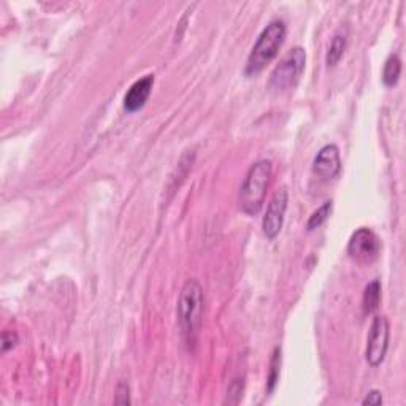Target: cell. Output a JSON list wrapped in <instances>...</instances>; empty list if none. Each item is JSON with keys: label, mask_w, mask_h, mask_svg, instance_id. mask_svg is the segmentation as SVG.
Wrapping results in <instances>:
<instances>
[{"label": "cell", "mask_w": 406, "mask_h": 406, "mask_svg": "<svg viewBox=\"0 0 406 406\" xmlns=\"http://www.w3.org/2000/svg\"><path fill=\"white\" fill-rule=\"evenodd\" d=\"M286 32L287 27L283 19H273L267 27H264L246 60L245 73L247 77L262 72L278 56L279 48L286 38Z\"/></svg>", "instance_id": "obj_2"}, {"label": "cell", "mask_w": 406, "mask_h": 406, "mask_svg": "<svg viewBox=\"0 0 406 406\" xmlns=\"http://www.w3.org/2000/svg\"><path fill=\"white\" fill-rule=\"evenodd\" d=\"M381 251V240L378 238L376 233L367 229V227H360L357 229L353 235H351L348 242V254L357 262L367 264L373 262Z\"/></svg>", "instance_id": "obj_6"}, {"label": "cell", "mask_w": 406, "mask_h": 406, "mask_svg": "<svg viewBox=\"0 0 406 406\" xmlns=\"http://www.w3.org/2000/svg\"><path fill=\"white\" fill-rule=\"evenodd\" d=\"M129 384L121 381L116 388V397L114 403L116 405H130V394H129Z\"/></svg>", "instance_id": "obj_15"}, {"label": "cell", "mask_w": 406, "mask_h": 406, "mask_svg": "<svg viewBox=\"0 0 406 406\" xmlns=\"http://www.w3.org/2000/svg\"><path fill=\"white\" fill-rule=\"evenodd\" d=\"M381 301V283L380 281H371L370 284H367L365 291H363V313L371 314L375 313L378 306H380Z\"/></svg>", "instance_id": "obj_11"}, {"label": "cell", "mask_w": 406, "mask_h": 406, "mask_svg": "<svg viewBox=\"0 0 406 406\" xmlns=\"http://www.w3.org/2000/svg\"><path fill=\"white\" fill-rule=\"evenodd\" d=\"M287 203H289V194L286 188H281L274 192V196L272 197L270 203H268L265 216L262 219V230L268 240L277 238L279 235L281 229H283Z\"/></svg>", "instance_id": "obj_7"}, {"label": "cell", "mask_w": 406, "mask_h": 406, "mask_svg": "<svg viewBox=\"0 0 406 406\" xmlns=\"http://www.w3.org/2000/svg\"><path fill=\"white\" fill-rule=\"evenodd\" d=\"M18 343V335L15 332H9V330H5L4 335H2V353H6V351L15 348Z\"/></svg>", "instance_id": "obj_16"}, {"label": "cell", "mask_w": 406, "mask_h": 406, "mask_svg": "<svg viewBox=\"0 0 406 406\" xmlns=\"http://www.w3.org/2000/svg\"><path fill=\"white\" fill-rule=\"evenodd\" d=\"M272 171V162L267 159L257 161L247 170L242 188H240L238 197L240 210L246 213V215H257L260 208H262L267 189L270 186Z\"/></svg>", "instance_id": "obj_3"}, {"label": "cell", "mask_w": 406, "mask_h": 406, "mask_svg": "<svg viewBox=\"0 0 406 406\" xmlns=\"http://www.w3.org/2000/svg\"><path fill=\"white\" fill-rule=\"evenodd\" d=\"M332 208H333L332 201L322 203L319 208L316 210L311 216H309L308 223H306V229L314 230V229H318V227L324 224L327 221V218L330 216V213H332Z\"/></svg>", "instance_id": "obj_14"}, {"label": "cell", "mask_w": 406, "mask_h": 406, "mask_svg": "<svg viewBox=\"0 0 406 406\" xmlns=\"http://www.w3.org/2000/svg\"><path fill=\"white\" fill-rule=\"evenodd\" d=\"M383 403V395L380 390H370L367 397L362 400L363 406H378Z\"/></svg>", "instance_id": "obj_17"}, {"label": "cell", "mask_w": 406, "mask_h": 406, "mask_svg": "<svg viewBox=\"0 0 406 406\" xmlns=\"http://www.w3.org/2000/svg\"><path fill=\"white\" fill-rule=\"evenodd\" d=\"M402 75V60L397 54H390V56L384 62V70H383V81L388 87L395 86Z\"/></svg>", "instance_id": "obj_12"}, {"label": "cell", "mask_w": 406, "mask_h": 406, "mask_svg": "<svg viewBox=\"0 0 406 406\" xmlns=\"http://www.w3.org/2000/svg\"><path fill=\"white\" fill-rule=\"evenodd\" d=\"M243 380L240 381V380H235V381H232V384H230V388H229V390H227V400H229L230 397H233V395H237V398H238V402H240V398L243 397Z\"/></svg>", "instance_id": "obj_18"}, {"label": "cell", "mask_w": 406, "mask_h": 406, "mask_svg": "<svg viewBox=\"0 0 406 406\" xmlns=\"http://www.w3.org/2000/svg\"><path fill=\"white\" fill-rule=\"evenodd\" d=\"M178 324L188 346L196 345L202 327L203 316V289L196 279L186 281L180 299H178Z\"/></svg>", "instance_id": "obj_1"}, {"label": "cell", "mask_w": 406, "mask_h": 406, "mask_svg": "<svg viewBox=\"0 0 406 406\" xmlns=\"http://www.w3.org/2000/svg\"><path fill=\"white\" fill-rule=\"evenodd\" d=\"M154 85V75H146V77L135 81L132 86L129 87V91L124 95V108L129 113L139 112L144 107V103L149 99L151 91H153Z\"/></svg>", "instance_id": "obj_9"}, {"label": "cell", "mask_w": 406, "mask_h": 406, "mask_svg": "<svg viewBox=\"0 0 406 406\" xmlns=\"http://www.w3.org/2000/svg\"><path fill=\"white\" fill-rule=\"evenodd\" d=\"M306 65V53L301 46H295L287 51L279 64L273 68L268 80V91L272 94H284L291 91L301 77Z\"/></svg>", "instance_id": "obj_4"}, {"label": "cell", "mask_w": 406, "mask_h": 406, "mask_svg": "<svg viewBox=\"0 0 406 406\" xmlns=\"http://www.w3.org/2000/svg\"><path fill=\"white\" fill-rule=\"evenodd\" d=\"M341 171L340 149L336 144H326L313 161V173L322 181H332Z\"/></svg>", "instance_id": "obj_8"}, {"label": "cell", "mask_w": 406, "mask_h": 406, "mask_svg": "<svg viewBox=\"0 0 406 406\" xmlns=\"http://www.w3.org/2000/svg\"><path fill=\"white\" fill-rule=\"evenodd\" d=\"M389 336H390V327L389 321L381 314H376L371 322L370 333L367 338V351L365 359L370 367H380L386 359L388 349H389Z\"/></svg>", "instance_id": "obj_5"}, {"label": "cell", "mask_w": 406, "mask_h": 406, "mask_svg": "<svg viewBox=\"0 0 406 406\" xmlns=\"http://www.w3.org/2000/svg\"><path fill=\"white\" fill-rule=\"evenodd\" d=\"M346 46H348V31L340 29L335 33L332 41H330V45H328V51L326 56V62L328 67H333L338 64V60L343 58V54H345L346 51Z\"/></svg>", "instance_id": "obj_10"}, {"label": "cell", "mask_w": 406, "mask_h": 406, "mask_svg": "<svg viewBox=\"0 0 406 406\" xmlns=\"http://www.w3.org/2000/svg\"><path fill=\"white\" fill-rule=\"evenodd\" d=\"M279 371H281V348L277 346L273 349L272 360H270V370H268V378H267V392L272 394L277 388V384L279 381Z\"/></svg>", "instance_id": "obj_13"}]
</instances>
